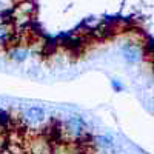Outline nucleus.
Wrapping results in <instances>:
<instances>
[{
    "mask_svg": "<svg viewBox=\"0 0 154 154\" xmlns=\"http://www.w3.org/2000/svg\"><path fill=\"white\" fill-rule=\"evenodd\" d=\"M29 154H51L53 148H51L49 140L43 136H35L29 140Z\"/></svg>",
    "mask_w": 154,
    "mask_h": 154,
    "instance_id": "f257e3e1",
    "label": "nucleus"
},
{
    "mask_svg": "<svg viewBox=\"0 0 154 154\" xmlns=\"http://www.w3.org/2000/svg\"><path fill=\"white\" fill-rule=\"evenodd\" d=\"M6 146V134L3 133V130L0 128V151Z\"/></svg>",
    "mask_w": 154,
    "mask_h": 154,
    "instance_id": "6e6552de",
    "label": "nucleus"
},
{
    "mask_svg": "<svg viewBox=\"0 0 154 154\" xmlns=\"http://www.w3.org/2000/svg\"><path fill=\"white\" fill-rule=\"evenodd\" d=\"M25 120L31 125H37V123H42L45 120V111L43 108L40 106H29L25 109V114H23Z\"/></svg>",
    "mask_w": 154,
    "mask_h": 154,
    "instance_id": "f03ea898",
    "label": "nucleus"
},
{
    "mask_svg": "<svg viewBox=\"0 0 154 154\" xmlns=\"http://www.w3.org/2000/svg\"><path fill=\"white\" fill-rule=\"evenodd\" d=\"M26 54H28V53H26V49H22V48L19 49V48H17L14 53H12V59L17 60V62H22V60L26 59Z\"/></svg>",
    "mask_w": 154,
    "mask_h": 154,
    "instance_id": "0eeeda50",
    "label": "nucleus"
},
{
    "mask_svg": "<svg viewBox=\"0 0 154 154\" xmlns=\"http://www.w3.org/2000/svg\"><path fill=\"white\" fill-rule=\"evenodd\" d=\"M66 128L69 130L71 134L79 136V134H82V131H83L85 123H83V120H82L80 117H71V119H68V122H66Z\"/></svg>",
    "mask_w": 154,
    "mask_h": 154,
    "instance_id": "20e7f679",
    "label": "nucleus"
},
{
    "mask_svg": "<svg viewBox=\"0 0 154 154\" xmlns=\"http://www.w3.org/2000/svg\"><path fill=\"white\" fill-rule=\"evenodd\" d=\"M96 145L97 146H100L102 149H112L114 148V140H112V137H109V136H97L96 139Z\"/></svg>",
    "mask_w": 154,
    "mask_h": 154,
    "instance_id": "39448f33",
    "label": "nucleus"
},
{
    "mask_svg": "<svg viewBox=\"0 0 154 154\" xmlns=\"http://www.w3.org/2000/svg\"><path fill=\"white\" fill-rule=\"evenodd\" d=\"M111 83H112V88L116 89V91H120V89H122V85H120V82H116V80H111Z\"/></svg>",
    "mask_w": 154,
    "mask_h": 154,
    "instance_id": "1a4fd4ad",
    "label": "nucleus"
},
{
    "mask_svg": "<svg viewBox=\"0 0 154 154\" xmlns=\"http://www.w3.org/2000/svg\"><path fill=\"white\" fill-rule=\"evenodd\" d=\"M11 34H12L11 25H8V23H0V43L9 40Z\"/></svg>",
    "mask_w": 154,
    "mask_h": 154,
    "instance_id": "423d86ee",
    "label": "nucleus"
},
{
    "mask_svg": "<svg viewBox=\"0 0 154 154\" xmlns=\"http://www.w3.org/2000/svg\"><path fill=\"white\" fill-rule=\"evenodd\" d=\"M123 57L126 62L130 63H136L140 60V57H142V53H140V48L134 46V45H126L123 48Z\"/></svg>",
    "mask_w": 154,
    "mask_h": 154,
    "instance_id": "7ed1b4c3",
    "label": "nucleus"
}]
</instances>
